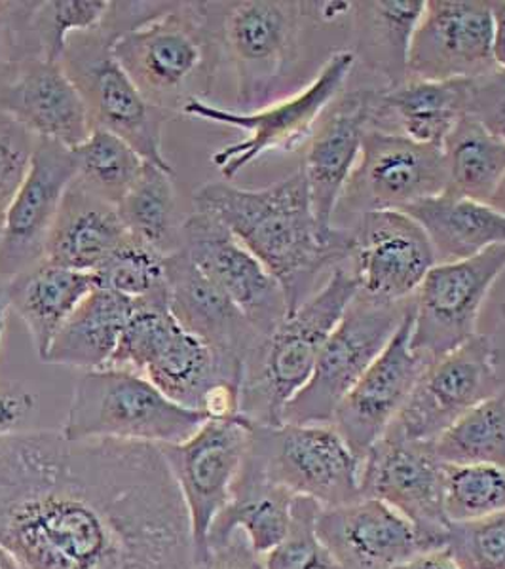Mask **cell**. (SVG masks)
I'll return each mask as SVG.
<instances>
[{"mask_svg": "<svg viewBox=\"0 0 505 569\" xmlns=\"http://www.w3.org/2000/svg\"><path fill=\"white\" fill-rule=\"evenodd\" d=\"M443 477L434 442L388 429L363 460L359 488L362 498L378 499L407 518L426 550L443 549L450 526L443 509Z\"/></svg>", "mask_w": 505, "mask_h": 569, "instance_id": "obj_14", "label": "cell"}, {"mask_svg": "<svg viewBox=\"0 0 505 569\" xmlns=\"http://www.w3.org/2000/svg\"><path fill=\"white\" fill-rule=\"evenodd\" d=\"M96 287L93 273L69 270L48 260L10 278V305L26 325L39 359Z\"/></svg>", "mask_w": 505, "mask_h": 569, "instance_id": "obj_30", "label": "cell"}, {"mask_svg": "<svg viewBox=\"0 0 505 569\" xmlns=\"http://www.w3.org/2000/svg\"><path fill=\"white\" fill-rule=\"evenodd\" d=\"M208 10L222 59L236 74V110L265 109L305 88L298 67L306 23L316 18L314 2H208Z\"/></svg>", "mask_w": 505, "mask_h": 569, "instance_id": "obj_5", "label": "cell"}, {"mask_svg": "<svg viewBox=\"0 0 505 569\" xmlns=\"http://www.w3.org/2000/svg\"><path fill=\"white\" fill-rule=\"evenodd\" d=\"M34 0H0V90L21 63L40 53L33 31Z\"/></svg>", "mask_w": 505, "mask_h": 569, "instance_id": "obj_42", "label": "cell"}, {"mask_svg": "<svg viewBox=\"0 0 505 569\" xmlns=\"http://www.w3.org/2000/svg\"><path fill=\"white\" fill-rule=\"evenodd\" d=\"M375 98V90L340 93L319 118L306 142L300 171L308 187L316 227L325 243H333L343 236V228L335 227L333 220L344 187L359 160L363 137L370 128Z\"/></svg>", "mask_w": 505, "mask_h": 569, "instance_id": "obj_20", "label": "cell"}, {"mask_svg": "<svg viewBox=\"0 0 505 569\" xmlns=\"http://www.w3.org/2000/svg\"><path fill=\"white\" fill-rule=\"evenodd\" d=\"M247 458L266 479L318 501L324 509L362 499V461L333 423H253Z\"/></svg>", "mask_w": 505, "mask_h": 569, "instance_id": "obj_10", "label": "cell"}, {"mask_svg": "<svg viewBox=\"0 0 505 569\" xmlns=\"http://www.w3.org/2000/svg\"><path fill=\"white\" fill-rule=\"evenodd\" d=\"M410 329L413 319L408 311L394 338L344 397L330 421L362 463L376 440L396 421L429 365L413 348Z\"/></svg>", "mask_w": 505, "mask_h": 569, "instance_id": "obj_21", "label": "cell"}, {"mask_svg": "<svg viewBox=\"0 0 505 569\" xmlns=\"http://www.w3.org/2000/svg\"><path fill=\"white\" fill-rule=\"evenodd\" d=\"M466 117L505 142V69L494 67L483 77L467 80Z\"/></svg>", "mask_w": 505, "mask_h": 569, "instance_id": "obj_44", "label": "cell"}, {"mask_svg": "<svg viewBox=\"0 0 505 569\" xmlns=\"http://www.w3.org/2000/svg\"><path fill=\"white\" fill-rule=\"evenodd\" d=\"M505 273V246L473 259L435 264L410 308V343L432 362L479 335V321L494 284Z\"/></svg>", "mask_w": 505, "mask_h": 569, "instance_id": "obj_11", "label": "cell"}, {"mask_svg": "<svg viewBox=\"0 0 505 569\" xmlns=\"http://www.w3.org/2000/svg\"><path fill=\"white\" fill-rule=\"evenodd\" d=\"M321 505L297 496L286 539L265 557L266 569H343L319 539L318 515Z\"/></svg>", "mask_w": 505, "mask_h": 569, "instance_id": "obj_40", "label": "cell"}, {"mask_svg": "<svg viewBox=\"0 0 505 569\" xmlns=\"http://www.w3.org/2000/svg\"><path fill=\"white\" fill-rule=\"evenodd\" d=\"M75 179L77 166L71 150L37 139L29 173L4 214L0 278H16L44 260L61 201Z\"/></svg>", "mask_w": 505, "mask_h": 569, "instance_id": "obj_22", "label": "cell"}, {"mask_svg": "<svg viewBox=\"0 0 505 569\" xmlns=\"http://www.w3.org/2000/svg\"><path fill=\"white\" fill-rule=\"evenodd\" d=\"M499 321L491 332H483L493 346L494 357H496V365H498L499 378H502V386H504L505 397V305L499 306Z\"/></svg>", "mask_w": 505, "mask_h": 569, "instance_id": "obj_49", "label": "cell"}, {"mask_svg": "<svg viewBox=\"0 0 505 569\" xmlns=\"http://www.w3.org/2000/svg\"><path fill=\"white\" fill-rule=\"evenodd\" d=\"M251 433V421L241 415L208 418L187 440L160 447L187 507L195 562L208 557L209 530L232 496Z\"/></svg>", "mask_w": 505, "mask_h": 569, "instance_id": "obj_12", "label": "cell"}, {"mask_svg": "<svg viewBox=\"0 0 505 569\" xmlns=\"http://www.w3.org/2000/svg\"><path fill=\"white\" fill-rule=\"evenodd\" d=\"M491 0H426L408 52V78L448 82L493 71Z\"/></svg>", "mask_w": 505, "mask_h": 569, "instance_id": "obj_19", "label": "cell"}, {"mask_svg": "<svg viewBox=\"0 0 505 569\" xmlns=\"http://www.w3.org/2000/svg\"><path fill=\"white\" fill-rule=\"evenodd\" d=\"M37 399L31 389L20 382H0V437L18 433L27 418L33 415Z\"/></svg>", "mask_w": 505, "mask_h": 569, "instance_id": "obj_46", "label": "cell"}, {"mask_svg": "<svg viewBox=\"0 0 505 569\" xmlns=\"http://www.w3.org/2000/svg\"><path fill=\"white\" fill-rule=\"evenodd\" d=\"M426 0H365L351 2V31L356 59L394 90L408 78V52Z\"/></svg>", "mask_w": 505, "mask_h": 569, "instance_id": "obj_31", "label": "cell"}, {"mask_svg": "<svg viewBox=\"0 0 505 569\" xmlns=\"http://www.w3.org/2000/svg\"><path fill=\"white\" fill-rule=\"evenodd\" d=\"M169 306L177 321L211 348L241 362L259 343L260 335L253 329L230 298L209 281L188 259L181 247L166 257ZM244 370V369H241Z\"/></svg>", "mask_w": 505, "mask_h": 569, "instance_id": "obj_25", "label": "cell"}, {"mask_svg": "<svg viewBox=\"0 0 505 569\" xmlns=\"http://www.w3.org/2000/svg\"><path fill=\"white\" fill-rule=\"evenodd\" d=\"M208 416L168 399L143 376L99 369L78 376L61 433L69 440L177 445Z\"/></svg>", "mask_w": 505, "mask_h": 569, "instance_id": "obj_7", "label": "cell"}, {"mask_svg": "<svg viewBox=\"0 0 505 569\" xmlns=\"http://www.w3.org/2000/svg\"><path fill=\"white\" fill-rule=\"evenodd\" d=\"M128 236L118 206L90 192L82 182H71L61 201L44 260L77 272L93 273Z\"/></svg>", "mask_w": 505, "mask_h": 569, "instance_id": "obj_27", "label": "cell"}, {"mask_svg": "<svg viewBox=\"0 0 505 569\" xmlns=\"http://www.w3.org/2000/svg\"><path fill=\"white\" fill-rule=\"evenodd\" d=\"M2 232H4V213H0V246H2Z\"/></svg>", "mask_w": 505, "mask_h": 569, "instance_id": "obj_53", "label": "cell"}, {"mask_svg": "<svg viewBox=\"0 0 505 569\" xmlns=\"http://www.w3.org/2000/svg\"><path fill=\"white\" fill-rule=\"evenodd\" d=\"M241 369L240 361L188 332L174 313L145 325L131 342V370L196 412L220 386L240 388Z\"/></svg>", "mask_w": 505, "mask_h": 569, "instance_id": "obj_18", "label": "cell"}, {"mask_svg": "<svg viewBox=\"0 0 505 569\" xmlns=\"http://www.w3.org/2000/svg\"><path fill=\"white\" fill-rule=\"evenodd\" d=\"M357 295L340 264L305 305L249 351L240 382V415L255 426H281L286 407L310 380L327 338Z\"/></svg>", "mask_w": 505, "mask_h": 569, "instance_id": "obj_4", "label": "cell"}, {"mask_svg": "<svg viewBox=\"0 0 505 569\" xmlns=\"http://www.w3.org/2000/svg\"><path fill=\"white\" fill-rule=\"evenodd\" d=\"M112 52L143 98L171 118L211 96L222 61L208 2H168L120 34Z\"/></svg>", "mask_w": 505, "mask_h": 569, "instance_id": "obj_3", "label": "cell"}, {"mask_svg": "<svg viewBox=\"0 0 505 569\" xmlns=\"http://www.w3.org/2000/svg\"><path fill=\"white\" fill-rule=\"evenodd\" d=\"M0 569H4L2 568V557H0Z\"/></svg>", "mask_w": 505, "mask_h": 569, "instance_id": "obj_54", "label": "cell"}, {"mask_svg": "<svg viewBox=\"0 0 505 569\" xmlns=\"http://www.w3.org/2000/svg\"><path fill=\"white\" fill-rule=\"evenodd\" d=\"M445 194L488 203L505 176V142L464 117L443 144Z\"/></svg>", "mask_w": 505, "mask_h": 569, "instance_id": "obj_33", "label": "cell"}, {"mask_svg": "<svg viewBox=\"0 0 505 569\" xmlns=\"http://www.w3.org/2000/svg\"><path fill=\"white\" fill-rule=\"evenodd\" d=\"M443 509L450 525L505 511L504 467L445 466Z\"/></svg>", "mask_w": 505, "mask_h": 569, "instance_id": "obj_37", "label": "cell"}, {"mask_svg": "<svg viewBox=\"0 0 505 569\" xmlns=\"http://www.w3.org/2000/svg\"><path fill=\"white\" fill-rule=\"evenodd\" d=\"M295 498L284 486L266 479L265 472L246 456L232 496L209 530L208 550L225 543L234 531H241L255 552L265 558L286 539Z\"/></svg>", "mask_w": 505, "mask_h": 569, "instance_id": "obj_28", "label": "cell"}, {"mask_svg": "<svg viewBox=\"0 0 505 569\" xmlns=\"http://www.w3.org/2000/svg\"><path fill=\"white\" fill-rule=\"evenodd\" d=\"M10 310H12V305H10V279L0 278V346H2L4 330H7V319Z\"/></svg>", "mask_w": 505, "mask_h": 569, "instance_id": "obj_50", "label": "cell"}, {"mask_svg": "<svg viewBox=\"0 0 505 569\" xmlns=\"http://www.w3.org/2000/svg\"><path fill=\"white\" fill-rule=\"evenodd\" d=\"M37 137L12 117L0 112V213L7 214L13 196L26 181Z\"/></svg>", "mask_w": 505, "mask_h": 569, "instance_id": "obj_43", "label": "cell"}, {"mask_svg": "<svg viewBox=\"0 0 505 569\" xmlns=\"http://www.w3.org/2000/svg\"><path fill=\"white\" fill-rule=\"evenodd\" d=\"M181 249L265 338L287 318L286 295L273 273L214 214L182 220Z\"/></svg>", "mask_w": 505, "mask_h": 569, "instance_id": "obj_17", "label": "cell"}, {"mask_svg": "<svg viewBox=\"0 0 505 569\" xmlns=\"http://www.w3.org/2000/svg\"><path fill=\"white\" fill-rule=\"evenodd\" d=\"M493 12V56L496 67L505 69V0H491Z\"/></svg>", "mask_w": 505, "mask_h": 569, "instance_id": "obj_48", "label": "cell"}, {"mask_svg": "<svg viewBox=\"0 0 505 569\" xmlns=\"http://www.w3.org/2000/svg\"><path fill=\"white\" fill-rule=\"evenodd\" d=\"M504 395L491 340L479 332L429 362L389 426L405 439L434 442L481 402Z\"/></svg>", "mask_w": 505, "mask_h": 569, "instance_id": "obj_15", "label": "cell"}, {"mask_svg": "<svg viewBox=\"0 0 505 569\" xmlns=\"http://www.w3.org/2000/svg\"><path fill=\"white\" fill-rule=\"evenodd\" d=\"M407 302H378L357 292L330 332L310 380L284 412V423H330L335 410L408 316Z\"/></svg>", "mask_w": 505, "mask_h": 569, "instance_id": "obj_9", "label": "cell"}, {"mask_svg": "<svg viewBox=\"0 0 505 569\" xmlns=\"http://www.w3.org/2000/svg\"><path fill=\"white\" fill-rule=\"evenodd\" d=\"M354 66L356 56L351 50H338L333 52L303 90L265 109L240 112L222 109L209 101H192L182 110V117L222 123L246 133V139L222 147L211 156V162L225 181H232L247 166L257 162L260 156L291 152L308 142L319 118L343 93Z\"/></svg>", "mask_w": 505, "mask_h": 569, "instance_id": "obj_8", "label": "cell"}, {"mask_svg": "<svg viewBox=\"0 0 505 569\" xmlns=\"http://www.w3.org/2000/svg\"><path fill=\"white\" fill-rule=\"evenodd\" d=\"M447 549L462 569H505V511L448 526Z\"/></svg>", "mask_w": 505, "mask_h": 569, "instance_id": "obj_41", "label": "cell"}, {"mask_svg": "<svg viewBox=\"0 0 505 569\" xmlns=\"http://www.w3.org/2000/svg\"><path fill=\"white\" fill-rule=\"evenodd\" d=\"M71 152L77 181L115 206L130 192L147 163L123 139L99 128Z\"/></svg>", "mask_w": 505, "mask_h": 569, "instance_id": "obj_36", "label": "cell"}, {"mask_svg": "<svg viewBox=\"0 0 505 569\" xmlns=\"http://www.w3.org/2000/svg\"><path fill=\"white\" fill-rule=\"evenodd\" d=\"M196 211L214 214L259 259L286 295L287 311L318 291L350 251V232L333 243L319 236L303 171L266 188L234 187L214 181L198 188Z\"/></svg>", "mask_w": 505, "mask_h": 569, "instance_id": "obj_2", "label": "cell"}, {"mask_svg": "<svg viewBox=\"0 0 505 569\" xmlns=\"http://www.w3.org/2000/svg\"><path fill=\"white\" fill-rule=\"evenodd\" d=\"M344 266L357 292L378 302H407L437 264L428 233L403 211H370L357 217Z\"/></svg>", "mask_w": 505, "mask_h": 569, "instance_id": "obj_16", "label": "cell"}, {"mask_svg": "<svg viewBox=\"0 0 505 569\" xmlns=\"http://www.w3.org/2000/svg\"><path fill=\"white\" fill-rule=\"evenodd\" d=\"M394 569H462L454 560L453 552L443 549L422 550L413 558L399 563Z\"/></svg>", "mask_w": 505, "mask_h": 569, "instance_id": "obj_47", "label": "cell"}, {"mask_svg": "<svg viewBox=\"0 0 505 569\" xmlns=\"http://www.w3.org/2000/svg\"><path fill=\"white\" fill-rule=\"evenodd\" d=\"M428 233L437 264L473 259L505 246V214L488 203L440 194L405 209Z\"/></svg>", "mask_w": 505, "mask_h": 569, "instance_id": "obj_32", "label": "cell"}, {"mask_svg": "<svg viewBox=\"0 0 505 569\" xmlns=\"http://www.w3.org/2000/svg\"><path fill=\"white\" fill-rule=\"evenodd\" d=\"M118 213L128 233L166 257L181 247L182 222H177L174 173L145 163L143 173L118 203Z\"/></svg>", "mask_w": 505, "mask_h": 569, "instance_id": "obj_34", "label": "cell"}, {"mask_svg": "<svg viewBox=\"0 0 505 569\" xmlns=\"http://www.w3.org/2000/svg\"><path fill=\"white\" fill-rule=\"evenodd\" d=\"M192 569H266L265 558L253 549L241 531H234L225 543L209 547L208 557L192 563Z\"/></svg>", "mask_w": 505, "mask_h": 569, "instance_id": "obj_45", "label": "cell"}, {"mask_svg": "<svg viewBox=\"0 0 505 569\" xmlns=\"http://www.w3.org/2000/svg\"><path fill=\"white\" fill-rule=\"evenodd\" d=\"M131 311V298L96 287L59 329L40 361L82 372L105 369L117 351Z\"/></svg>", "mask_w": 505, "mask_h": 569, "instance_id": "obj_29", "label": "cell"}, {"mask_svg": "<svg viewBox=\"0 0 505 569\" xmlns=\"http://www.w3.org/2000/svg\"><path fill=\"white\" fill-rule=\"evenodd\" d=\"M136 26L128 2H110L101 26L67 40L61 66L90 114L91 128L120 137L145 162L174 173L164 156V126L171 120L143 98L112 52L120 34Z\"/></svg>", "mask_w": 505, "mask_h": 569, "instance_id": "obj_6", "label": "cell"}, {"mask_svg": "<svg viewBox=\"0 0 505 569\" xmlns=\"http://www.w3.org/2000/svg\"><path fill=\"white\" fill-rule=\"evenodd\" d=\"M0 557H2V568L4 569H18L16 568V563L10 560V558L4 555V552H0Z\"/></svg>", "mask_w": 505, "mask_h": 569, "instance_id": "obj_52", "label": "cell"}, {"mask_svg": "<svg viewBox=\"0 0 505 569\" xmlns=\"http://www.w3.org/2000/svg\"><path fill=\"white\" fill-rule=\"evenodd\" d=\"M93 279L98 287L139 300L168 284L166 254L128 233L93 272Z\"/></svg>", "mask_w": 505, "mask_h": 569, "instance_id": "obj_38", "label": "cell"}, {"mask_svg": "<svg viewBox=\"0 0 505 569\" xmlns=\"http://www.w3.org/2000/svg\"><path fill=\"white\" fill-rule=\"evenodd\" d=\"M488 206L496 209L498 213L505 214V176L504 179L499 181L496 192H494L493 198L488 201Z\"/></svg>", "mask_w": 505, "mask_h": 569, "instance_id": "obj_51", "label": "cell"}, {"mask_svg": "<svg viewBox=\"0 0 505 569\" xmlns=\"http://www.w3.org/2000/svg\"><path fill=\"white\" fill-rule=\"evenodd\" d=\"M467 80L432 82L407 78L394 90L376 91L370 128L443 149L466 117Z\"/></svg>", "mask_w": 505, "mask_h": 569, "instance_id": "obj_26", "label": "cell"}, {"mask_svg": "<svg viewBox=\"0 0 505 569\" xmlns=\"http://www.w3.org/2000/svg\"><path fill=\"white\" fill-rule=\"evenodd\" d=\"M445 188L447 169L443 150L410 141L399 133L369 128L335 217L354 214L356 220L370 211H405L415 203L445 194Z\"/></svg>", "mask_w": 505, "mask_h": 569, "instance_id": "obj_13", "label": "cell"}, {"mask_svg": "<svg viewBox=\"0 0 505 569\" xmlns=\"http://www.w3.org/2000/svg\"><path fill=\"white\" fill-rule=\"evenodd\" d=\"M0 112L37 139L69 150L82 144L93 130L85 99L61 61H48L42 56L23 61L0 90Z\"/></svg>", "mask_w": 505, "mask_h": 569, "instance_id": "obj_23", "label": "cell"}, {"mask_svg": "<svg viewBox=\"0 0 505 569\" xmlns=\"http://www.w3.org/2000/svg\"><path fill=\"white\" fill-rule=\"evenodd\" d=\"M316 528L343 569H394L426 550L407 518L378 499L321 507Z\"/></svg>", "mask_w": 505, "mask_h": 569, "instance_id": "obj_24", "label": "cell"}, {"mask_svg": "<svg viewBox=\"0 0 505 569\" xmlns=\"http://www.w3.org/2000/svg\"><path fill=\"white\" fill-rule=\"evenodd\" d=\"M443 466H496L505 469V397L481 402L434 440Z\"/></svg>", "mask_w": 505, "mask_h": 569, "instance_id": "obj_35", "label": "cell"}, {"mask_svg": "<svg viewBox=\"0 0 505 569\" xmlns=\"http://www.w3.org/2000/svg\"><path fill=\"white\" fill-rule=\"evenodd\" d=\"M109 0H44L34 2L33 31L40 53L59 63L72 34L86 33L103 23Z\"/></svg>", "mask_w": 505, "mask_h": 569, "instance_id": "obj_39", "label": "cell"}, {"mask_svg": "<svg viewBox=\"0 0 505 569\" xmlns=\"http://www.w3.org/2000/svg\"><path fill=\"white\" fill-rule=\"evenodd\" d=\"M0 552L18 569H192L187 507L160 447L0 437Z\"/></svg>", "mask_w": 505, "mask_h": 569, "instance_id": "obj_1", "label": "cell"}]
</instances>
